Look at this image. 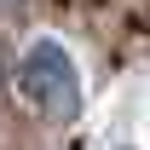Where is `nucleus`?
<instances>
[{
    "label": "nucleus",
    "mask_w": 150,
    "mask_h": 150,
    "mask_svg": "<svg viewBox=\"0 0 150 150\" xmlns=\"http://www.w3.org/2000/svg\"><path fill=\"white\" fill-rule=\"evenodd\" d=\"M18 93L35 104L46 121H75L81 115V75L58 40H35L18 64Z\"/></svg>",
    "instance_id": "f257e3e1"
},
{
    "label": "nucleus",
    "mask_w": 150,
    "mask_h": 150,
    "mask_svg": "<svg viewBox=\"0 0 150 150\" xmlns=\"http://www.w3.org/2000/svg\"><path fill=\"white\" fill-rule=\"evenodd\" d=\"M29 12V0H0V18H23Z\"/></svg>",
    "instance_id": "f03ea898"
}]
</instances>
